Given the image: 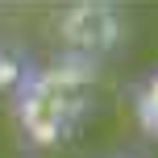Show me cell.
Instances as JSON below:
<instances>
[{"label": "cell", "mask_w": 158, "mask_h": 158, "mask_svg": "<svg viewBox=\"0 0 158 158\" xmlns=\"http://www.w3.org/2000/svg\"><path fill=\"white\" fill-rule=\"evenodd\" d=\"M96 96V67L79 58H58L38 71L17 75L13 112L29 146H63L83 125Z\"/></svg>", "instance_id": "obj_1"}, {"label": "cell", "mask_w": 158, "mask_h": 158, "mask_svg": "<svg viewBox=\"0 0 158 158\" xmlns=\"http://www.w3.org/2000/svg\"><path fill=\"white\" fill-rule=\"evenodd\" d=\"M58 33H63L67 58L79 63H92L121 46V33H125V13L117 4H71L58 17Z\"/></svg>", "instance_id": "obj_2"}, {"label": "cell", "mask_w": 158, "mask_h": 158, "mask_svg": "<svg viewBox=\"0 0 158 158\" xmlns=\"http://www.w3.org/2000/svg\"><path fill=\"white\" fill-rule=\"evenodd\" d=\"M133 117L142 125V133L158 137V71H150L133 92Z\"/></svg>", "instance_id": "obj_3"}, {"label": "cell", "mask_w": 158, "mask_h": 158, "mask_svg": "<svg viewBox=\"0 0 158 158\" xmlns=\"http://www.w3.org/2000/svg\"><path fill=\"white\" fill-rule=\"evenodd\" d=\"M121 158H125V154H121Z\"/></svg>", "instance_id": "obj_4"}]
</instances>
